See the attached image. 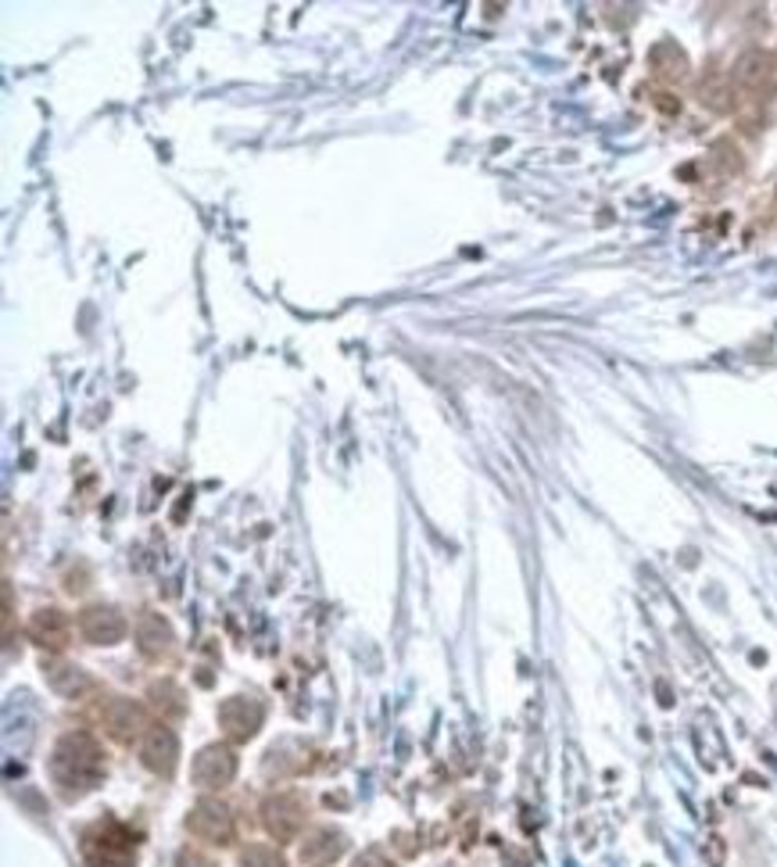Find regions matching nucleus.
Segmentation results:
<instances>
[{
	"label": "nucleus",
	"instance_id": "obj_1",
	"mask_svg": "<svg viewBox=\"0 0 777 867\" xmlns=\"http://www.w3.org/2000/svg\"><path fill=\"white\" fill-rule=\"evenodd\" d=\"M51 778L65 796H83L105 778V753L90 731H68L51 753Z\"/></svg>",
	"mask_w": 777,
	"mask_h": 867
},
{
	"label": "nucleus",
	"instance_id": "obj_2",
	"mask_svg": "<svg viewBox=\"0 0 777 867\" xmlns=\"http://www.w3.org/2000/svg\"><path fill=\"white\" fill-rule=\"evenodd\" d=\"M731 86H735V97H742L745 105H767L777 97V54L753 47L738 54L735 68H731Z\"/></svg>",
	"mask_w": 777,
	"mask_h": 867
},
{
	"label": "nucleus",
	"instance_id": "obj_3",
	"mask_svg": "<svg viewBox=\"0 0 777 867\" xmlns=\"http://www.w3.org/2000/svg\"><path fill=\"white\" fill-rule=\"evenodd\" d=\"M186 828H191V835H197V839H205L212 846H226V843H234V811L223 803V800H197L191 806V814H186Z\"/></svg>",
	"mask_w": 777,
	"mask_h": 867
},
{
	"label": "nucleus",
	"instance_id": "obj_4",
	"mask_svg": "<svg viewBox=\"0 0 777 867\" xmlns=\"http://www.w3.org/2000/svg\"><path fill=\"white\" fill-rule=\"evenodd\" d=\"M100 725L111 735L115 742H137L148 735V710L137 703V699H126V696H115L105 703V710H100Z\"/></svg>",
	"mask_w": 777,
	"mask_h": 867
},
{
	"label": "nucleus",
	"instance_id": "obj_5",
	"mask_svg": "<svg viewBox=\"0 0 777 867\" xmlns=\"http://www.w3.org/2000/svg\"><path fill=\"white\" fill-rule=\"evenodd\" d=\"M266 720V706L255 696H229L219 706V728L229 742H248Z\"/></svg>",
	"mask_w": 777,
	"mask_h": 867
},
{
	"label": "nucleus",
	"instance_id": "obj_6",
	"mask_svg": "<svg viewBox=\"0 0 777 867\" xmlns=\"http://www.w3.org/2000/svg\"><path fill=\"white\" fill-rule=\"evenodd\" d=\"M262 825L277 843H294L301 825H305V803L294 792H272L262 803Z\"/></svg>",
	"mask_w": 777,
	"mask_h": 867
},
{
	"label": "nucleus",
	"instance_id": "obj_7",
	"mask_svg": "<svg viewBox=\"0 0 777 867\" xmlns=\"http://www.w3.org/2000/svg\"><path fill=\"white\" fill-rule=\"evenodd\" d=\"M194 785L197 789H226L229 782H234V774H237V753L229 746H205L201 753L194 757Z\"/></svg>",
	"mask_w": 777,
	"mask_h": 867
},
{
	"label": "nucleus",
	"instance_id": "obj_8",
	"mask_svg": "<svg viewBox=\"0 0 777 867\" xmlns=\"http://www.w3.org/2000/svg\"><path fill=\"white\" fill-rule=\"evenodd\" d=\"M140 760H143V768L154 771V774H162V778L176 774V763H180L176 731L165 728V725H151L148 735L140 739Z\"/></svg>",
	"mask_w": 777,
	"mask_h": 867
},
{
	"label": "nucleus",
	"instance_id": "obj_9",
	"mask_svg": "<svg viewBox=\"0 0 777 867\" xmlns=\"http://www.w3.org/2000/svg\"><path fill=\"white\" fill-rule=\"evenodd\" d=\"M79 634L90 645H119L126 639V617L115 606H86L79 613Z\"/></svg>",
	"mask_w": 777,
	"mask_h": 867
},
{
	"label": "nucleus",
	"instance_id": "obj_10",
	"mask_svg": "<svg viewBox=\"0 0 777 867\" xmlns=\"http://www.w3.org/2000/svg\"><path fill=\"white\" fill-rule=\"evenodd\" d=\"M137 649H140V656H148L154 663L169 660L172 649H176V634H172L169 620L158 617V613H140V620H137Z\"/></svg>",
	"mask_w": 777,
	"mask_h": 867
},
{
	"label": "nucleus",
	"instance_id": "obj_11",
	"mask_svg": "<svg viewBox=\"0 0 777 867\" xmlns=\"http://www.w3.org/2000/svg\"><path fill=\"white\" fill-rule=\"evenodd\" d=\"M43 682H47L57 696H65V699H83L97 688V682L90 674H86L83 667H76V663H65V660L43 663Z\"/></svg>",
	"mask_w": 777,
	"mask_h": 867
},
{
	"label": "nucleus",
	"instance_id": "obj_12",
	"mask_svg": "<svg viewBox=\"0 0 777 867\" xmlns=\"http://www.w3.org/2000/svg\"><path fill=\"white\" fill-rule=\"evenodd\" d=\"M68 634H72L68 617L62 610H54V606H43V610H36L33 620H29V639L40 649H51V653H62L68 645Z\"/></svg>",
	"mask_w": 777,
	"mask_h": 867
},
{
	"label": "nucleus",
	"instance_id": "obj_13",
	"mask_svg": "<svg viewBox=\"0 0 777 867\" xmlns=\"http://www.w3.org/2000/svg\"><path fill=\"white\" fill-rule=\"evenodd\" d=\"M344 849H348V839H344V832L337 828H315L305 835V843H301V864L305 867H330L334 864Z\"/></svg>",
	"mask_w": 777,
	"mask_h": 867
},
{
	"label": "nucleus",
	"instance_id": "obj_14",
	"mask_svg": "<svg viewBox=\"0 0 777 867\" xmlns=\"http://www.w3.org/2000/svg\"><path fill=\"white\" fill-rule=\"evenodd\" d=\"M649 65L652 72L663 83H681L688 79V54L678 47L673 40H663V43H656V47L649 51Z\"/></svg>",
	"mask_w": 777,
	"mask_h": 867
},
{
	"label": "nucleus",
	"instance_id": "obj_15",
	"mask_svg": "<svg viewBox=\"0 0 777 867\" xmlns=\"http://www.w3.org/2000/svg\"><path fill=\"white\" fill-rule=\"evenodd\" d=\"M699 100L713 111H731V105H735V86L721 72H706L699 83Z\"/></svg>",
	"mask_w": 777,
	"mask_h": 867
},
{
	"label": "nucleus",
	"instance_id": "obj_16",
	"mask_svg": "<svg viewBox=\"0 0 777 867\" xmlns=\"http://www.w3.org/2000/svg\"><path fill=\"white\" fill-rule=\"evenodd\" d=\"M151 706L158 714H162L165 720H180L186 714V699H183V688L176 682H158L151 685Z\"/></svg>",
	"mask_w": 777,
	"mask_h": 867
},
{
	"label": "nucleus",
	"instance_id": "obj_17",
	"mask_svg": "<svg viewBox=\"0 0 777 867\" xmlns=\"http://www.w3.org/2000/svg\"><path fill=\"white\" fill-rule=\"evenodd\" d=\"M240 864H244V867H287L283 854H280L277 846H269V843H251V846L240 854Z\"/></svg>",
	"mask_w": 777,
	"mask_h": 867
},
{
	"label": "nucleus",
	"instance_id": "obj_18",
	"mask_svg": "<svg viewBox=\"0 0 777 867\" xmlns=\"http://www.w3.org/2000/svg\"><path fill=\"white\" fill-rule=\"evenodd\" d=\"M176 867H219V864L208 860L205 854H197V849H183L180 860H176Z\"/></svg>",
	"mask_w": 777,
	"mask_h": 867
},
{
	"label": "nucleus",
	"instance_id": "obj_19",
	"mask_svg": "<svg viewBox=\"0 0 777 867\" xmlns=\"http://www.w3.org/2000/svg\"><path fill=\"white\" fill-rule=\"evenodd\" d=\"M352 867H395V864H391V860H387V857L380 854V849H366V854H363V857H358V860H355Z\"/></svg>",
	"mask_w": 777,
	"mask_h": 867
}]
</instances>
